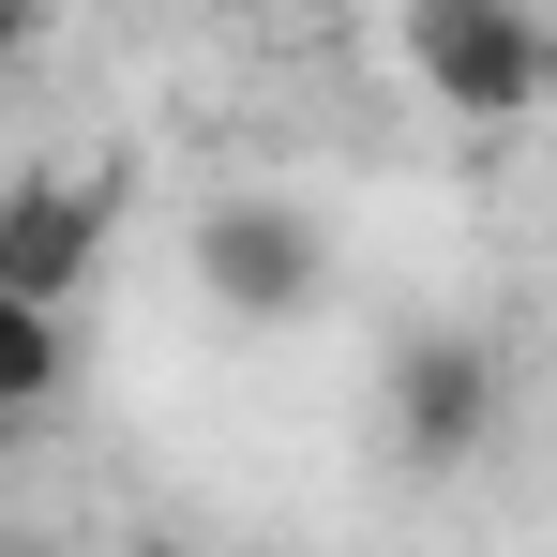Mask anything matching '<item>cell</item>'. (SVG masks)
I'll use <instances>...</instances> for the list:
<instances>
[{"instance_id": "obj_7", "label": "cell", "mask_w": 557, "mask_h": 557, "mask_svg": "<svg viewBox=\"0 0 557 557\" xmlns=\"http://www.w3.org/2000/svg\"><path fill=\"white\" fill-rule=\"evenodd\" d=\"M0 557H46V543H0Z\"/></svg>"}, {"instance_id": "obj_3", "label": "cell", "mask_w": 557, "mask_h": 557, "mask_svg": "<svg viewBox=\"0 0 557 557\" xmlns=\"http://www.w3.org/2000/svg\"><path fill=\"white\" fill-rule=\"evenodd\" d=\"M482 437H497V347L407 332V347H392V453L407 467H467Z\"/></svg>"}, {"instance_id": "obj_5", "label": "cell", "mask_w": 557, "mask_h": 557, "mask_svg": "<svg viewBox=\"0 0 557 557\" xmlns=\"http://www.w3.org/2000/svg\"><path fill=\"white\" fill-rule=\"evenodd\" d=\"M76 376V317L61 301H0V422H46Z\"/></svg>"}, {"instance_id": "obj_4", "label": "cell", "mask_w": 557, "mask_h": 557, "mask_svg": "<svg viewBox=\"0 0 557 557\" xmlns=\"http://www.w3.org/2000/svg\"><path fill=\"white\" fill-rule=\"evenodd\" d=\"M196 286H211L226 317H257V332H272V317L317 301V226H301L286 196H226V211L196 226Z\"/></svg>"}, {"instance_id": "obj_1", "label": "cell", "mask_w": 557, "mask_h": 557, "mask_svg": "<svg viewBox=\"0 0 557 557\" xmlns=\"http://www.w3.org/2000/svg\"><path fill=\"white\" fill-rule=\"evenodd\" d=\"M392 46H407L422 106H453V121H528L557 91V30L528 0H407Z\"/></svg>"}, {"instance_id": "obj_6", "label": "cell", "mask_w": 557, "mask_h": 557, "mask_svg": "<svg viewBox=\"0 0 557 557\" xmlns=\"http://www.w3.org/2000/svg\"><path fill=\"white\" fill-rule=\"evenodd\" d=\"M121 557H196V543H166V528H151V543H121Z\"/></svg>"}, {"instance_id": "obj_2", "label": "cell", "mask_w": 557, "mask_h": 557, "mask_svg": "<svg viewBox=\"0 0 557 557\" xmlns=\"http://www.w3.org/2000/svg\"><path fill=\"white\" fill-rule=\"evenodd\" d=\"M106 226H121V182H76V166H15L0 182V301H61L91 286Z\"/></svg>"}]
</instances>
